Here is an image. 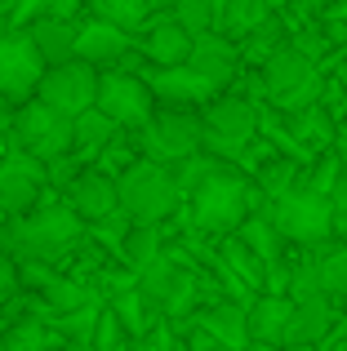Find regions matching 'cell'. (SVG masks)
<instances>
[{
    "label": "cell",
    "instance_id": "1",
    "mask_svg": "<svg viewBox=\"0 0 347 351\" xmlns=\"http://www.w3.org/2000/svg\"><path fill=\"white\" fill-rule=\"evenodd\" d=\"M89 227L67 200H40L32 214L0 218V254L14 263H58L85 249Z\"/></svg>",
    "mask_w": 347,
    "mask_h": 351
},
{
    "label": "cell",
    "instance_id": "2",
    "mask_svg": "<svg viewBox=\"0 0 347 351\" xmlns=\"http://www.w3.org/2000/svg\"><path fill=\"white\" fill-rule=\"evenodd\" d=\"M263 205H267V196H263V187L254 182V173L241 169V165H232V160H218V169L182 200L187 227L200 232V236H232V232H241V223L254 218Z\"/></svg>",
    "mask_w": 347,
    "mask_h": 351
},
{
    "label": "cell",
    "instance_id": "3",
    "mask_svg": "<svg viewBox=\"0 0 347 351\" xmlns=\"http://www.w3.org/2000/svg\"><path fill=\"white\" fill-rule=\"evenodd\" d=\"M116 191H121V214L143 227H165L182 209V191L174 182V169L156 160H143V156L116 178Z\"/></svg>",
    "mask_w": 347,
    "mask_h": 351
},
{
    "label": "cell",
    "instance_id": "4",
    "mask_svg": "<svg viewBox=\"0 0 347 351\" xmlns=\"http://www.w3.org/2000/svg\"><path fill=\"white\" fill-rule=\"evenodd\" d=\"M263 214L272 218V227L280 232V240L294 245V249H321V245L334 240V205H330V196L303 187V182L289 187L285 196L267 200Z\"/></svg>",
    "mask_w": 347,
    "mask_h": 351
},
{
    "label": "cell",
    "instance_id": "5",
    "mask_svg": "<svg viewBox=\"0 0 347 351\" xmlns=\"http://www.w3.org/2000/svg\"><path fill=\"white\" fill-rule=\"evenodd\" d=\"M259 107L245 94H218L200 107V152L218 156V160H241L259 138Z\"/></svg>",
    "mask_w": 347,
    "mask_h": 351
},
{
    "label": "cell",
    "instance_id": "6",
    "mask_svg": "<svg viewBox=\"0 0 347 351\" xmlns=\"http://www.w3.org/2000/svg\"><path fill=\"white\" fill-rule=\"evenodd\" d=\"M259 85H263V94L280 107V116L321 103V71H316V62L307 58L298 45H280V49L263 62Z\"/></svg>",
    "mask_w": 347,
    "mask_h": 351
},
{
    "label": "cell",
    "instance_id": "7",
    "mask_svg": "<svg viewBox=\"0 0 347 351\" xmlns=\"http://www.w3.org/2000/svg\"><path fill=\"white\" fill-rule=\"evenodd\" d=\"M200 134H205V129H200L196 107H156V116L130 138H134L143 160H156V165H169L174 169L178 160H187V156L200 152Z\"/></svg>",
    "mask_w": 347,
    "mask_h": 351
},
{
    "label": "cell",
    "instance_id": "8",
    "mask_svg": "<svg viewBox=\"0 0 347 351\" xmlns=\"http://www.w3.org/2000/svg\"><path fill=\"white\" fill-rule=\"evenodd\" d=\"M9 134H14V147L36 160H58V156L71 152V120L58 116L53 107H45L40 98H27V103L14 107L9 116Z\"/></svg>",
    "mask_w": 347,
    "mask_h": 351
},
{
    "label": "cell",
    "instance_id": "9",
    "mask_svg": "<svg viewBox=\"0 0 347 351\" xmlns=\"http://www.w3.org/2000/svg\"><path fill=\"white\" fill-rule=\"evenodd\" d=\"M98 112L125 134H139L156 116V94L143 76L134 71H98Z\"/></svg>",
    "mask_w": 347,
    "mask_h": 351
},
{
    "label": "cell",
    "instance_id": "10",
    "mask_svg": "<svg viewBox=\"0 0 347 351\" xmlns=\"http://www.w3.org/2000/svg\"><path fill=\"white\" fill-rule=\"evenodd\" d=\"M36 98H40L45 107H53L58 116L76 120L80 112H89V107L98 103V67H89V62H80V58L53 62V67H45Z\"/></svg>",
    "mask_w": 347,
    "mask_h": 351
},
{
    "label": "cell",
    "instance_id": "11",
    "mask_svg": "<svg viewBox=\"0 0 347 351\" xmlns=\"http://www.w3.org/2000/svg\"><path fill=\"white\" fill-rule=\"evenodd\" d=\"M45 196H49V169H45V160L18 152V147L0 156V218L32 214Z\"/></svg>",
    "mask_w": 347,
    "mask_h": 351
},
{
    "label": "cell",
    "instance_id": "12",
    "mask_svg": "<svg viewBox=\"0 0 347 351\" xmlns=\"http://www.w3.org/2000/svg\"><path fill=\"white\" fill-rule=\"evenodd\" d=\"M45 67H49V62L40 58V49L32 45V36L27 32H9L5 40H0V98H5L9 107L36 98Z\"/></svg>",
    "mask_w": 347,
    "mask_h": 351
},
{
    "label": "cell",
    "instance_id": "13",
    "mask_svg": "<svg viewBox=\"0 0 347 351\" xmlns=\"http://www.w3.org/2000/svg\"><path fill=\"white\" fill-rule=\"evenodd\" d=\"M62 200L80 214V223H85V227H98L103 218L121 214V191H116V178H112V173H103V169H94V165H85V169L67 182Z\"/></svg>",
    "mask_w": 347,
    "mask_h": 351
},
{
    "label": "cell",
    "instance_id": "14",
    "mask_svg": "<svg viewBox=\"0 0 347 351\" xmlns=\"http://www.w3.org/2000/svg\"><path fill=\"white\" fill-rule=\"evenodd\" d=\"M343 311L334 298L325 293H312V298H294V311H289V325L280 334V347H321L325 338L339 329Z\"/></svg>",
    "mask_w": 347,
    "mask_h": 351
},
{
    "label": "cell",
    "instance_id": "15",
    "mask_svg": "<svg viewBox=\"0 0 347 351\" xmlns=\"http://www.w3.org/2000/svg\"><path fill=\"white\" fill-rule=\"evenodd\" d=\"M143 80L152 85V94H156V103L165 107H205L209 98H218V85L205 76H196V71L182 62V67H152L143 71Z\"/></svg>",
    "mask_w": 347,
    "mask_h": 351
},
{
    "label": "cell",
    "instance_id": "16",
    "mask_svg": "<svg viewBox=\"0 0 347 351\" xmlns=\"http://www.w3.org/2000/svg\"><path fill=\"white\" fill-rule=\"evenodd\" d=\"M196 325L205 329L223 351H250V302H241V298L205 302L200 316H196Z\"/></svg>",
    "mask_w": 347,
    "mask_h": 351
},
{
    "label": "cell",
    "instance_id": "17",
    "mask_svg": "<svg viewBox=\"0 0 347 351\" xmlns=\"http://www.w3.org/2000/svg\"><path fill=\"white\" fill-rule=\"evenodd\" d=\"M187 67L196 71V76L214 80V85L223 89L227 80L236 76V67H241V45L227 40V36H218V32H205V36H196V40H191Z\"/></svg>",
    "mask_w": 347,
    "mask_h": 351
},
{
    "label": "cell",
    "instance_id": "18",
    "mask_svg": "<svg viewBox=\"0 0 347 351\" xmlns=\"http://www.w3.org/2000/svg\"><path fill=\"white\" fill-rule=\"evenodd\" d=\"M125 53H130V32L103 23V18H89L85 27H76V58L80 62L103 71V67H112V62H121Z\"/></svg>",
    "mask_w": 347,
    "mask_h": 351
},
{
    "label": "cell",
    "instance_id": "19",
    "mask_svg": "<svg viewBox=\"0 0 347 351\" xmlns=\"http://www.w3.org/2000/svg\"><path fill=\"white\" fill-rule=\"evenodd\" d=\"M285 129H289V138H294V147L303 156H321V152H334L339 116H330L321 103H316V107H303V112H289Z\"/></svg>",
    "mask_w": 347,
    "mask_h": 351
},
{
    "label": "cell",
    "instance_id": "20",
    "mask_svg": "<svg viewBox=\"0 0 347 351\" xmlns=\"http://www.w3.org/2000/svg\"><path fill=\"white\" fill-rule=\"evenodd\" d=\"M289 311H294V298H285V293H254V302H250V347H280Z\"/></svg>",
    "mask_w": 347,
    "mask_h": 351
},
{
    "label": "cell",
    "instance_id": "21",
    "mask_svg": "<svg viewBox=\"0 0 347 351\" xmlns=\"http://www.w3.org/2000/svg\"><path fill=\"white\" fill-rule=\"evenodd\" d=\"M191 40H196V36H191L187 27H178L174 18H165V23L147 27V36H143V53H147L152 67H182V62L191 58Z\"/></svg>",
    "mask_w": 347,
    "mask_h": 351
},
{
    "label": "cell",
    "instance_id": "22",
    "mask_svg": "<svg viewBox=\"0 0 347 351\" xmlns=\"http://www.w3.org/2000/svg\"><path fill=\"white\" fill-rule=\"evenodd\" d=\"M27 36H32V45L40 49V58L49 62H67V58H76V23L71 18H53V14H40L36 23H27L23 27Z\"/></svg>",
    "mask_w": 347,
    "mask_h": 351
},
{
    "label": "cell",
    "instance_id": "23",
    "mask_svg": "<svg viewBox=\"0 0 347 351\" xmlns=\"http://www.w3.org/2000/svg\"><path fill=\"white\" fill-rule=\"evenodd\" d=\"M267 18H272V9L263 0H214V32L227 36V40H245Z\"/></svg>",
    "mask_w": 347,
    "mask_h": 351
},
{
    "label": "cell",
    "instance_id": "24",
    "mask_svg": "<svg viewBox=\"0 0 347 351\" xmlns=\"http://www.w3.org/2000/svg\"><path fill=\"white\" fill-rule=\"evenodd\" d=\"M116 134H121V129L98 112V107H89V112H80L76 120H71V156H76L80 165H94Z\"/></svg>",
    "mask_w": 347,
    "mask_h": 351
},
{
    "label": "cell",
    "instance_id": "25",
    "mask_svg": "<svg viewBox=\"0 0 347 351\" xmlns=\"http://www.w3.org/2000/svg\"><path fill=\"white\" fill-rule=\"evenodd\" d=\"M303 254H307V263H312L316 285H321L325 298L347 302V245L343 240H330V245H321V249H303Z\"/></svg>",
    "mask_w": 347,
    "mask_h": 351
},
{
    "label": "cell",
    "instance_id": "26",
    "mask_svg": "<svg viewBox=\"0 0 347 351\" xmlns=\"http://www.w3.org/2000/svg\"><path fill=\"white\" fill-rule=\"evenodd\" d=\"M107 307H112L116 325L125 329V338H130V343H134V338H143L147 329H156L160 320H165V316H160V311H156V307H152V302L139 293V285H130V289L112 293V298H107Z\"/></svg>",
    "mask_w": 347,
    "mask_h": 351
},
{
    "label": "cell",
    "instance_id": "27",
    "mask_svg": "<svg viewBox=\"0 0 347 351\" xmlns=\"http://www.w3.org/2000/svg\"><path fill=\"white\" fill-rule=\"evenodd\" d=\"M165 227H143V223H134L130 232H125L121 240V258H125V267H130L134 276L139 271H147L152 263H160L165 258Z\"/></svg>",
    "mask_w": 347,
    "mask_h": 351
},
{
    "label": "cell",
    "instance_id": "28",
    "mask_svg": "<svg viewBox=\"0 0 347 351\" xmlns=\"http://www.w3.org/2000/svg\"><path fill=\"white\" fill-rule=\"evenodd\" d=\"M236 236H241L245 245H250L254 254H259V263L267 267V271H272V267H280V263H285V240H280V232L272 227V218L263 214V209H259L254 218H245V223H241V232H236Z\"/></svg>",
    "mask_w": 347,
    "mask_h": 351
},
{
    "label": "cell",
    "instance_id": "29",
    "mask_svg": "<svg viewBox=\"0 0 347 351\" xmlns=\"http://www.w3.org/2000/svg\"><path fill=\"white\" fill-rule=\"evenodd\" d=\"M89 9H94V18L121 27V32H139V27L147 23V14H152L147 0H94Z\"/></svg>",
    "mask_w": 347,
    "mask_h": 351
},
{
    "label": "cell",
    "instance_id": "30",
    "mask_svg": "<svg viewBox=\"0 0 347 351\" xmlns=\"http://www.w3.org/2000/svg\"><path fill=\"white\" fill-rule=\"evenodd\" d=\"M174 23L187 27L191 36L214 32V0H174Z\"/></svg>",
    "mask_w": 347,
    "mask_h": 351
},
{
    "label": "cell",
    "instance_id": "31",
    "mask_svg": "<svg viewBox=\"0 0 347 351\" xmlns=\"http://www.w3.org/2000/svg\"><path fill=\"white\" fill-rule=\"evenodd\" d=\"M130 347V338H125V329L116 325L112 307L103 302V311H98V329H94V351H125Z\"/></svg>",
    "mask_w": 347,
    "mask_h": 351
},
{
    "label": "cell",
    "instance_id": "32",
    "mask_svg": "<svg viewBox=\"0 0 347 351\" xmlns=\"http://www.w3.org/2000/svg\"><path fill=\"white\" fill-rule=\"evenodd\" d=\"M174 343H178V338H174V325H169V320H160L156 329H147L143 338H134L125 351H174Z\"/></svg>",
    "mask_w": 347,
    "mask_h": 351
},
{
    "label": "cell",
    "instance_id": "33",
    "mask_svg": "<svg viewBox=\"0 0 347 351\" xmlns=\"http://www.w3.org/2000/svg\"><path fill=\"white\" fill-rule=\"evenodd\" d=\"M330 205H334V240L347 245V173L339 178V187L330 191Z\"/></svg>",
    "mask_w": 347,
    "mask_h": 351
},
{
    "label": "cell",
    "instance_id": "34",
    "mask_svg": "<svg viewBox=\"0 0 347 351\" xmlns=\"http://www.w3.org/2000/svg\"><path fill=\"white\" fill-rule=\"evenodd\" d=\"M18 285H23V280H18V263L9 254H0V311L9 307V298L18 293Z\"/></svg>",
    "mask_w": 347,
    "mask_h": 351
},
{
    "label": "cell",
    "instance_id": "35",
    "mask_svg": "<svg viewBox=\"0 0 347 351\" xmlns=\"http://www.w3.org/2000/svg\"><path fill=\"white\" fill-rule=\"evenodd\" d=\"M334 152H339L343 169H347V112L339 116V129H334Z\"/></svg>",
    "mask_w": 347,
    "mask_h": 351
},
{
    "label": "cell",
    "instance_id": "36",
    "mask_svg": "<svg viewBox=\"0 0 347 351\" xmlns=\"http://www.w3.org/2000/svg\"><path fill=\"white\" fill-rule=\"evenodd\" d=\"M14 32V14H9V5H0V40Z\"/></svg>",
    "mask_w": 347,
    "mask_h": 351
},
{
    "label": "cell",
    "instance_id": "37",
    "mask_svg": "<svg viewBox=\"0 0 347 351\" xmlns=\"http://www.w3.org/2000/svg\"><path fill=\"white\" fill-rule=\"evenodd\" d=\"M53 351H94L89 343H62V347H53Z\"/></svg>",
    "mask_w": 347,
    "mask_h": 351
},
{
    "label": "cell",
    "instance_id": "38",
    "mask_svg": "<svg viewBox=\"0 0 347 351\" xmlns=\"http://www.w3.org/2000/svg\"><path fill=\"white\" fill-rule=\"evenodd\" d=\"M9 116H14V107H9V103H5V98H0V125H5V120H9Z\"/></svg>",
    "mask_w": 347,
    "mask_h": 351
},
{
    "label": "cell",
    "instance_id": "39",
    "mask_svg": "<svg viewBox=\"0 0 347 351\" xmlns=\"http://www.w3.org/2000/svg\"><path fill=\"white\" fill-rule=\"evenodd\" d=\"M263 5H267V9H285L289 0H263Z\"/></svg>",
    "mask_w": 347,
    "mask_h": 351
},
{
    "label": "cell",
    "instance_id": "40",
    "mask_svg": "<svg viewBox=\"0 0 347 351\" xmlns=\"http://www.w3.org/2000/svg\"><path fill=\"white\" fill-rule=\"evenodd\" d=\"M276 351H321V347H276Z\"/></svg>",
    "mask_w": 347,
    "mask_h": 351
},
{
    "label": "cell",
    "instance_id": "41",
    "mask_svg": "<svg viewBox=\"0 0 347 351\" xmlns=\"http://www.w3.org/2000/svg\"><path fill=\"white\" fill-rule=\"evenodd\" d=\"M0 351H23V347H9V343H0Z\"/></svg>",
    "mask_w": 347,
    "mask_h": 351
},
{
    "label": "cell",
    "instance_id": "42",
    "mask_svg": "<svg viewBox=\"0 0 347 351\" xmlns=\"http://www.w3.org/2000/svg\"><path fill=\"white\" fill-rule=\"evenodd\" d=\"M0 343H5V329H0Z\"/></svg>",
    "mask_w": 347,
    "mask_h": 351
},
{
    "label": "cell",
    "instance_id": "43",
    "mask_svg": "<svg viewBox=\"0 0 347 351\" xmlns=\"http://www.w3.org/2000/svg\"><path fill=\"white\" fill-rule=\"evenodd\" d=\"M0 156H5V152H0Z\"/></svg>",
    "mask_w": 347,
    "mask_h": 351
}]
</instances>
